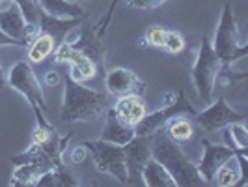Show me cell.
<instances>
[{
  "label": "cell",
  "mask_w": 248,
  "mask_h": 187,
  "mask_svg": "<svg viewBox=\"0 0 248 187\" xmlns=\"http://www.w3.org/2000/svg\"><path fill=\"white\" fill-rule=\"evenodd\" d=\"M108 109V98L105 92L84 86L67 73L63 77V101L60 107V120L73 122H95Z\"/></svg>",
  "instance_id": "cell-1"
},
{
  "label": "cell",
  "mask_w": 248,
  "mask_h": 187,
  "mask_svg": "<svg viewBox=\"0 0 248 187\" xmlns=\"http://www.w3.org/2000/svg\"><path fill=\"white\" fill-rule=\"evenodd\" d=\"M149 146H151V157L157 159L168 170L175 187L205 186L196 165L186 157L185 152L179 148V144L168 137L162 129L149 135Z\"/></svg>",
  "instance_id": "cell-2"
},
{
  "label": "cell",
  "mask_w": 248,
  "mask_h": 187,
  "mask_svg": "<svg viewBox=\"0 0 248 187\" xmlns=\"http://www.w3.org/2000/svg\"><path fill=\"white\" fill-rule=\"evenodd\" d=\"M217 58L220 60L222 68H230L237 60L245 58L248 54V47L241 43L239 39V25H237V15L230 2H226L222 8V15L215 32V39L211 43Z\"/></svg>",
  "instance_id": "cell-3"
},
{
  "label": "cell",
  "mask_w": 248,
  "mask_h": 187,
  "mask_svg": "<svg viewBox=\"0 0 248 187\" xmlns=\"http://www.w3.org/2000/svg\"><path fill=\"white\" fill-rule=\"evenodd\" d=\"M6 77H8V85L15 92H19L21 96L26 98L28 105L32 107V111L36 114L37 122H47L45 112H47L49 107H47V101H45V96H43V88L39 85L30 62H26V60L15 62L10 68V71L6 73Z\"/></svg>",
  "instance_id": "cell-4"
},
{
  "label": "cell",
  "mask_w": 248,
  "mask_h": 187,
  "mask_svg": "<svg viewBox=\"0 0 248 187\" xmlns=\"http://www.w3.org/2000/svg\"><path fill=\"white\" fill-rule=\"evenodd\" d=\"M220 68L222 66H220V60L217 58L215 51H213L211 41L203 36L202 43H200L196 62H194L192 71H190V77H192V83H194V88L198 92L200 100L207 103V105L213 101L215 81H217V75L220 71Z\"/></svg>",
  "instance_id": "cell-5"
},
{
  "label": "cell",
  "mask_w": 248,
  "mask_h": 187,
  "mask_svg": "<svg viewBox=\"0 0 248 187\" xmlns=\"http://www.w3.org/2000/svg\"><path fill=\"white\" fill-rule=\"evenodd\" d=\"M86 152L92 153L95 169L103 172V174H110L116 178L120 184L129 186V176H127V169H125V152L124 146L120 144H112L101 138H93V140H82L80 142Z\"/></svg>",
  "instance_id": "cell-6"
},
{
  "label": "cell",
  "mask_w": 248,
  "mask_h": 187,
  "mask_svg": "<svg viewBox=\"0 0 248 187\" xmlns=\"http://www.w3.org/2000/svg\"><path fill=\"white\" fill-rule=\"evenodd\" d=\"M194 116L196 114V109L192 107V103L185 98V92L183 90H177L175 92V98L172 101H168L162 109H157L153 112H146L144 118L135 125V133L137 135H144V137H149L157 131L164 129V125L168 124L172 118H177V116Z\"/></svg>",
  "instance_id": "cell-7"
},
{
  "label": "cell",
  "mask_w": 248,
  "mask_h": 187,
  "mask_svg": "<svg viewBox=\"0 0 248 187\" xmlns=\"http://www.w3.org/2000/svg\"><path fill=\"white\" fill-rule=\"evenodd\" d=\"M194 118L200 124V127L207 133L220 131L226 125L233 124V122H245V116L241 112H237L235 109H232L222 96H218V100L211 101L207 109L200 112L196 111Z\"/></svg>",
  "instance_id": "cell-8"
},
{
  "label": "cell",
  "mask_w": 248,
  "mask_h": 187,
  "mask_svg": "<svg viewBox=\"0 0 248 187\" xmlns=\"http://www.w3.org/2000/svg\"><path fill=\"white\" fill-rule=\"evenodd\" d=\"M124 152H125V169H127V176H129V186H144L142 170H144L146 163L151 159L149 137L135 135L124 146Z\"/></svg>",
  "instance_id": "cell-9"
},
{
  "label": "cell",
  "mask_w": 248,
  "mask_h": 187,
  "mask_svg": "<svg viewBox=\"0 0 248 187\" xmlns=\"http://www.w3.org/2000/svg\"><path fill=\"white\" fill-rule=\"evenodd\" d=\"M54 60L58 64L69 66V75L73 77L75 81H80V83L90 81V79H93L95 75L99 73L97 66L92 62L86 54H82L80 51L73 49L67 41L60 43L54 49Z\"/></svg>",
  "instance_id": "cell-10"
},
{
  "label": "cell",
  "mask_w": 248,
  "mask_h": 187,
  "mask_svg": "<svg viewBox=\"0 0 248 187\" xmlns=\"http://www.w3.org/2000/svg\"><path fill=\"white\" fill-rule=\"evenodd\" d=\"M202 146H203V153H202L200 163H196V169H198L200 176L203 178L205 184H213L217 170L224 163L233 159L237 152L226 144H215L207 138H202Z\"/></svg>",
  "instance_id": "cell-11"
},
{
  "label": "cell",
  "mask_w": 248,
  "mask_h": 187,
  "mask_svg": "<svg viewBox=\"0 0 248 187\" xmlns=\"http://www.w3.org/2000/svg\"><path fill=\"white\" fill-rule=\"evenodd\" d=\"M73 49L80 51L82 54H86L92 62L97 66V71L103 73L105 71V47L103 41L95 32V26H92L90 23L82 21L78 25V37L73 43H69Z\"/></svg>",
  "instance_id": "cell-12"
},
{
  "label": "cell",
  "mask_w": 248,
  "mask_h": 187,
  "mask_svg": "<svg viewBox=\"0 0 248 187\" xmlns=\"http://www.w3.org/2000/svg\"><path fill=\"white\" fill-rule=\"evenodd\" d=\"M0 30L13 39L21 41L25 47H28L30 39L37 34V28L26 25L23 13L19 12V8L15 4H10L0 10Z\"/></svg>",
  "instance_id": "cell-13"
},
{
  "label": "cell",
  "mask_w": 248,
  "mask_h": 187,
  "mask_svg": "<svg viewBox=\"0 0 248 187\" xmlns=\"http://www.w3.org/2000/svg\"><path fill=\"white\" fill-rule=\"evenodd\" d=\"M105 86L112 96H125V94H140L146 90V81H142L135 71L127 68H114L105 75Z\"/></svg>",
  "instance_id": "cell-14"
},
{
  "label": "cell",
  "mask_w": 248,
  "mask_h": 187,
  "mask_svg": "<svg viewBox=\"0 0 248 187\" xmlns=\"http://www.w3.org/2000/svg\"><path fill=\"white\" fill-rule=\"evenodd\" d=\"M82 21H86V17H54L41 10L39 13V25H37V32L47 34L52 37L54 45L58 47L60 43L65 41V36L80 25Z\"/></svg>",
  "instance_id": "cell-15"
},
{
  "label": "cell",
  "mask_w": 248,
  "mask_h": 187,
  "mask_svg": "<svg viewBox=\"0 0 248 187\" xmlns=\"http://www.w3.org/2000/svg\"><path fill=\"white\" fill-rule=\"evenodd\" d=\"M114 112L116 116L127 125H135L144 118L146 114V103L142 100L140 94H125V96H120L118 101L114 103Z\"/></svg>",
  "instance_id": "cell-16"
},
{
  "label": "cell",
  "mask_w": 248,
  "mask_h": 187,
  "mask_svg": "<svg viewBox=\"0 0 248 187\" xmlns=\"http://www.w3.org/2000/svg\"><path fill=\"white\" fill-rule=\"evenodd\" d=\"M135 127L133 125L124 124L118 116L114 109H107V118H105V125L101 129V140H107V142H112V144H120V146H125L131 138L135 137Z\"/></svg>",
  "instance_id": "cell-17"
},
{
  "label": "cell",
  "mask_w": 248,
  "mask_h": 187,
  "mask_svg": "<svg viewBox=\"0 0 248 187\" xmlns=\"http://www.w3.org/2000/svg\"><path fill=\"white\" fill-rule=\"evenodd\" d=\"M47 169H52L41 161H28L15 165V170L10 180V186H36L37 178Z\"/></svg>",
  "instance_id": "cell-18"
},
{
  "label": "cell",
  "mask_w": 248,
  "mask_h": 187,
  "mask_svg": "<svg viewBox=\"0 0 248 187\" xmlns=\"http://www.w3.org/2000/svg\"><path fill=\"white\" fill-rule=\"evenodd\" d=\"M142 180H144V186L148 187H175L168 170L153 157L146 163V167L142 170Z\"/></svg>",
  "instance_id": "cell-19"
},
{
  "label": "cell",
  "mask_w": 248,
  "mask_h": 187,
  "mask_svg": "<svg viewBox=\"0 0 248 187\" xmlns=\"http://www.w3.org/2000/svg\"><path fill=\"white\" fill-rule=\"evenodd\" d=\"M39 8L54 17H88L86 12L69 0H37Z\"/></svg>",
  "instance_id": "cell-20"
},
{
  "label": "cell",
  "mask_w": 248,
  "mask_h": 187,
  "mask_svg": "<svg viewBox=\"0 0 248 187\" xmlns=\"http://www.w3.org/2000/svg\"><path fill=\"white\" fill-rule=\"evenodd\" d=\"M54 49H56V45H54L52 37L37 32L36 36L30 39V43H28V62H43L47 56H50L54 52Z\"/></svg>",
  "instance_id": "cell-21"
},
{
  "label": "cell",
  "mask_w": 248,
  "mask_h": 187,
  "mask_svg": "<svg viewBox=\"0 0 248 187\" xmlns=\"http://www.w3.org/2000/svg\"><path fill=\"white\" fill-rule=\"evenodd\" d=\"M224 140L226 146L235 150L237 153H247L248 150V131L245 122H233L224 127Z\"/></svg>",
  "instance_id": "cell-22"
},
{
  "label": "cell",
  "mask_w": 248,
  "mask_h": 187,
  "mask_svg": "<svg viewBox=\"0 0 248 187\" xmlns=\"http://www.w3.org/2000/svg\"><path fill=\"white\" fill-rule=\"evenodd\" d=\"M164 133L175 142H185L192 137V124H190L188 118L177 116V118H172L168 124L164 125Z\"/></svg>",
  "instance_id": "cell-23"
},
{
  "label": "cell",
  "mask_w": 248,
  "mask_h": 187,
  "mask_svg": "<svg viewBox=\"0 0 248 187\" xmlns=\"http://www.w3.org/2000/svg\"><path fill=\"white\" fill-rule=\"evenodd\" d=\"M13 4L19 8V12L23 13L26 25L37 28V25H39V13H41V8H39L37 0H13Z\"/></svg>",
  "instance_id": "cell-24"
},
{
  "label": "cell",
  "mask_w": 248,
  "mask_h": 187,
  "mask_svg": "<svg viewBox=\"0 0 248 187\" xmlns=\"http://www.w3.org/2000/svg\"><path fill=\"white\" fill-rule=\"evenodd\" d=\"M237 182H239V172L235 169L228 167V163H224L222 167L217 170L215 180H213V184H217L220 187H233L237 186Z\"/></svg>",
  "instance_id": "cell-25"
},
{
  "label": "cell",
  "mask_w": 248,
  "mask_h": 187,
  "mask_svg": "<svg viewBox=\"0 0 248 187\" xmlns=\"http://www.w3.org/2000/svg\"><path fill=\"white\" fill-rule=\"evenodd\" d=\"M162 49L170 54H179L181 51L185 49V39L179 32L175 30H166L164 34V43H162Z\"/></svg>",
  "instance_id": "cell-26"
},
{
  "label": "cell",
  "mask_w": 248,
  "mask_h": 187,
  "mask_svg": "<svg viewBox=\"0 0 248 187\" xmlns=\"http://www.w3.org/2000/svg\"><path fill=\"white\" fill-rule=\"evenodd\" d=\"M164 34H166V28H162V26H149L148 30H146V34H144V39H146V43L151 45V47L162 49Z\"/></svg>",
  "instance_id": "cell-27"
},
{
  "label": "cell",
  "mask_w": 248,
  "mask_h": 187,
  "mask_svg": "<svg viewBox=\"0 0 248 187\" xmlns=\"http://www.w3.org/2000/svg\"><path fill=\"white\" fill-rule=\"evenodd\" d=\"M164 2L168 0H127L129 8H135V10H153V8H159Z\"/></svg>",
  "instance_id": "cell-28"
},
{
  "label": "cell",
  "mask_w": 248,
  "mask_h": 187,
  "mask_svg": "<svg viewBox=\"0 0 248 187\" xmlns=\"http://www.w3.org/2000/svg\"><path fill=\"white\" fill-rule=\"evenodd\" d=\"M0 47H25L21 41H17V39H13L10 37L8 34H4L2 30H0Z\"/></svg>",
  "instance_id": "cell-29"
},
{
  "label": "cell",
  "mask_w": 248,
  "mask_h": 187,
  "mask_svg": "<svg viewBox=\"0 0 248 187\" xmlns=\"http://www.w3.org/2000/svg\"><path fill=\"white\" fill-rule=\"evenodd\" d=\"M69 155H71V161L73 163H82L84 157H86V148H84L82 144H78V146H75L73 152H71Z\"/></svg>",
  "instance_id": "cell-30"
},
{
  "label": "cell",
  "mask_w": 248,
  "mask_h": 187,
  "mask_svg": "<svg viewBox=\"0 0 248 187\" xmlns=\"http://www.w3.org/2000/svg\"><path fill=\"white\" fill-rule=\"evenodd\" d=\"M58 81H60V77H58V73H56V71H47V75H45V85L54 86Z\"/></svg>",
  "instance_id": "cell-31"
},
{
  "label": "cell",
  "mask_w": 248,
  "mask_h": 187,
  "mask_svg": "<svg viewBox=\"0 0 248 187\" xmlns=\"http://www.w3.org/2000/svg\"><path fill=\"white\" fill-rule=\"evenodd\" d=\"M8 85V77H6V71L2 69V64H0V90Z\"/></svg>",
  "instance_id": "cell-32"
},
{
  "label": "cell",
  "mask_w": 248,
  "mask_h": 187,
  "mask_svg": "<svg viewBox=\"0 0 248 187\" xmlns=\"http://www.w3.org/2000/svg\"><path fill=\"white\" fill-rule=\"evenodd\" d=\"M90 2H99V0H90Z\"/></svg>",
  "instance_id": "cell-33"
}]
</instances>
